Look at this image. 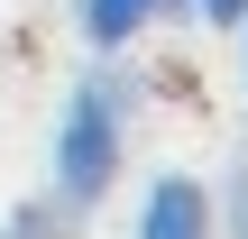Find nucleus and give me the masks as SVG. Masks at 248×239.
I'll use <instances>...</instances> for the list:
<instances>
[{"label": "nucleus", "mask_w": 248, "mask_h": 239, "mask_svg": "<svg viewBox=\"0 0 248 239\" xmlns=\"http://www.w3.org/2000/svg\"><path fill=\"white\" fill-rule=\"evenodd\" d=\"M239 46H248V18H239Z\"/></svg>", "instance_id": "423d86ee"}, {"label": "nucleus", "mask_w": 248, "mask_h": 239, "mask_svg": "<svg viewBox=\"0 0 248 239\" xmlns=\"http://www.w3.org/2000/svg\"><path fill=\"white\" fill-rule=\"evenodd\" d=\"M212 221H221V239H248V157L221 175V193H212Z\"/></svg>", "instance_id": "20e7f679"}, {"label": "nucleus", "mask_w": 248, "mask_h": 239, "mask_svg": "<svg viewBox=\"0 0 248 239\" xmlns=\"http://www.w3.org/2000/svg\"><path fill=\"white\" fill-rule=\"evenodd\" d=\"M129 239H221L212 193H202L193 175H156V184L138 193V230H129Z\"/></svg>", "instance_id": "f03ea898"}, {"label": "nucleus", "mask_w": 248, "mask_h": 239, "mask_svg": "<svg viewBox=\"0 0 248 239\" xmlns=\"http://www.w3.org/2000/svg\"><path fill=\"white\" fill-rule=\"evenodd\" d=\"M156 9H175V0H74V18H83V46H92V55H120Z\"/></svg>", "instance_id": "7ed1b4c3"}, {"label": "nucleus", "mask_w": 248, "mask_h": 239, "mask_svg": "<svg viewBox=\"0 0 248 239\" xmlns=\"http://www.w3.org/2000/svg\"><path fill=\"white\" fill-rule=\"evenodd\" d=\"M184 9H193L202 28H239V18H248V0H184Z\"/></svg>", "instance_id": "39448f33"}, {"label": "nucleus", "mask_w": 248, "mask_h": 239, "mask_svg": "<svg viewBox=\"0 0 248 239\" xmlns=\"http://www.w3.org/2000/svg\"><path fill=\"white\" fill-rule=\"evenodd\" d=\"M129 120H138V83H129L120 64H92V74L64 92L55 157H46V193H55L74 221L120 184V166H129Z\"/></svg>", "instance_id": "f257e3e1"}]
</instances>
